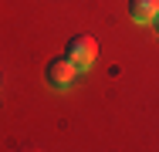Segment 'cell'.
Returning <instances> with one entry per match:
<instances>
[{
	"label": "cell",
	"mask_w": 159,
	"mask_h": 152,
	"mask_svg": "<svg viewBox=\"0 0 159 152\" xmlns=\"http://www.w3.org/2000/svg\"><path fill=\"white\" fill-rule=\"evenodd\" d=\"M95 54H98V44H95V37H88V34H75V37L68 41V47H64V58L75 61V64H78V71L92 68Z\"/></svg>",
	"instance_id": "6da1fadb"
},
{
	"label": "cell",
	"mask_w": 159,
	"mask_h": 152,
	"mask_svg": "<svg viewBox=\"0 0 159 152\" xmlns=\"http://www.w3.org/2000/svg\"><path fill=\"white\" fill-rule=\"evenodd\" d=\"M152 24H156V30H159V14H156V20H152Z\"/></svg>",
	"instance_id": "277c9868"
},
{
	"label": "cell",
	"mask_w": 159,
	"mask_h": 152,
	"mask_svg": "<svg viewBox=\"0 0 159 152\" xmlns=\"http://www.w3.org/2000/svg\"><path fill=\"white\" fill-rule=\"evenodd\" d=\"M48 81L54 85V88H68L71 81H75V74H78V64L68 58H51V64H48Z\"/></svg>",
	"instance_id": "7a4b0ae2"
},
{
	"label": "cell",
	"mask_w": 159,
	"mask_h": 152,
	"mask_svg": "<svg viewBox=\"0 0 159 152\" xmlns=\"http://www.w3.org/2000/svg\"><path fill=\"white\" fill-rule=\"evenodd\" d=\"M129 14L139 24H152L159 14V0H129Z\"/></svg>",
	"instance_id": "3957f363"
}]
</instances>
